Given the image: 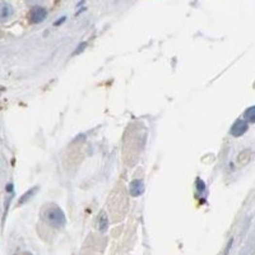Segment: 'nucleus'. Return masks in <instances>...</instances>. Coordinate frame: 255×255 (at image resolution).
Instances as JSON below:
<instances>
[{"instance_id":"nucleus-5","label":"nucleus","mask_w":255,"mask_h":255,"mask_svg":"<svg viewBox=\"0 0 255 255\" xmlns=\"http://www.w3.org/2000/svg\"><path fill=\"white\" fill-rule=\"evenodd\" d=\"M12 13H13V9H12V7H10L9 4H3V5L0 7V19L1 20L8 19V18L12 16Z\"/></svg>"},{"instance_id":"nucleus-3","label":"nucleus","mask_w":255,"mask_h":255,"mask_svg":"<svg viewBox=\"0 0 255 255\" xmlns=\"http://www.w3.org/2000/svg\"><path fill=\"white\" fill-rule=\"evenodd\" d=\"M248 130V124L245 121H241V120H238L234 124V126L231 128V134L234 136H242L245 132Z\"/></svg>"},{"instance_id":"nucleus-1","label":"nucleus","mask_w":255,"mask_h":255,"mask_svg":"<svg viewBox=\"0 0 255 255\" xmlns=\"http://www.w3.org/2000/svg\"><path fill=\"white\" fill-rule=\"evenodd\" d=\"M48 221L50 222L54 227H61L65 223V217L63 212L59 208H54L48 212Z\"/></svg>"},{"instance_id":"nucleus-6","label":"nucleus","mask_w":255,"mask_h":255,"mask_svg":"<svg viewBox=\"0 0 255 255\" xmlns=\"http://www.w3.org/2000/svg\"><path fill=\"white\" fill-rule=\"evenodd\" d=\"M244 116H245V119L248 120V121L255 122V106H253V107H250V109L246 110L244 114Z\"/></svg>"},{"instance_id":"nucleus-7","label":"nucleus","mask_w":255,"mask_h":255,"mask_svg":"<svg viewBox=\"0 0 255 255\" xmlns=\"http://www.w3.org/2000/svg\"><path fill=\"white\" fill-rule=\"evenodd\" d=\"M99 221H100V230H101V231H105L106 228H107V226H109V220H107L105 213H101V217H100Z\"/></svg>"},{"instance_id":"nucleus-4","label":"nucleus","mask_w":255,"mask_h":255,"mask_svg":"<svg viewBox=\"0 0 255 255\" xmlns=\"http://www.w3.org/2000/svg\"><path fill=\"white\" fill-rule=\"evenodd\" d=\"M130 193L133 197H138L143 193V184L139 180H134L130 184Z\"/></svg>"},{"instance_id":"nucleus-2","label":"nucleus","mask_w":255,"mask_h":255,"mask_svg":"<svg viewBox=\"0 0 255 255\" xmlns=\"http://www.w3.org/2000/svg\"><path fill=\"white\" fill-rule=\"evenodd\" d=\"M46 10L44 9V8H34L32 12H31V22L32 23H40V22H42V20L46 18Z\"/></svg>"}]
</instances>
